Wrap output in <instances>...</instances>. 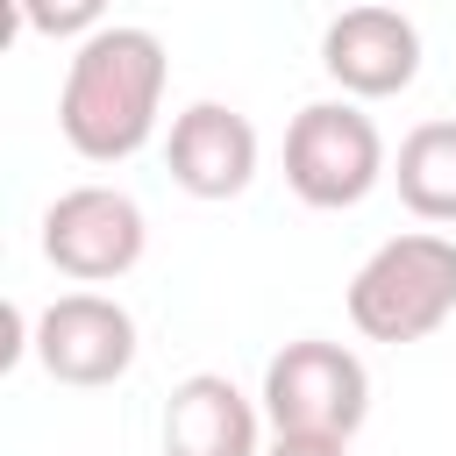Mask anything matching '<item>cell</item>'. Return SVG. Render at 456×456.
<instances>
[{"instance_id": "cell-7", "label": "cell", "mask_w": 456, "mask_h": 456, "mask_svg": "<svg viewBox=\"0 0 456 456\" xmlns=\"http://www.w3.org/2000/svg\"><path fill=\"white\" fill-rule=\"evenodd\" d=\"M321 64L349 100H392L420 71V28L399 7H378V0L342 7L321 36Z\"/></svg>"}, {"instance_id": "cell-11", "label": "cell", "mask_w": 456, "mask_h": 456, "mask_svg": "<svg viewBox=\"0 0 456 456\" xmlns=\"http://www.w3.org/2000/svg\"><path fill=\"white\" fill-rule=\"evenodd\" d=\"M21 28L28 36H50V43H86L93 28H107V0H14Z\"/></svg>"}, {"instance_id": "cell-5", "label": "cell", "mask_w": 456, "mask_h": 456, "mask_svg": "<svg viewBox=\"0 0 456 456\" xmlns=\"http://www.w3.org/2000/svg\"><path fill=\"white\" fill-rule=\"evenodd\" d=\"M142 242H150V221L121 185H71L43 207V256L78 285L128 278L142 264Z\"/></svg>"}, {"instance_id": "cell-9", "label": "cell", "mask_w": 456, "mask_h": 456, "mask_svg": "<svg viewBox=\"0 0 456 456\" xmlns=\"http://www.w3.org/2000/svg\"><path fill=\"white\" fill-rule=\"evenodd\" d=\"M164 456H264L256 449V399L221 370L178 378L164 399Z\"/></svg>"}, {"instance_id": "cell-6", "label": "cell", "mask_w": 456, "mask_h": 456, "mask_svg": "<svg viewBox=\"0 0 456 456\" xmlns=\"http://www.w3.org/2000/svg\"><path fill=\"white\" fill-rule=\"evenodd\" d=\"M36 363L57 378V385H114L128 363H135V321L121 299L107 292H64L36 314Z\"/></svg>"}, {"instance_id": "cell-3", "label": "cell", "mask_w": 456, "mask_h": 456, "mask_svg": "<svg viewBox=\"0 0 456 456\" xmlns=\"http://www.w3.org/2000/svg\"><path fill=\"white\" fill-rule=\"evenodd\" d=\"M385 178V135L356 100H314L292 114L285 128V185L292 200L342 214L356 200H370V185Z\"/></svg>"}, {"instance_id": "cell-8", "label": "cell", "mask_w": 456, "mask_h": 456, "mask_svg": "<svg viewBox=\"0 0 456 456\" xmlns=\"http://www.w3.org/2000/svg\"><path fill=\"white\" fill-rule=\"evenodd\" d=\"M164 164H171L178 192H192V200H235L256 178V128H249V114H235L221 100H192L171 121Z\"/></svg>"}, {"instance_id": "cell-10", "label": "cell", "mask_w": 456, "mask_h": 456, "mask_svg": "<svg viewBox=\"0 0 456 456\" xmlns=\"http://www.w3.org/2000/svg\"><path fill=\"white\" fill-rule=\"evenodd\" d=\"M392 185L406 200V214L456 228V121H420L406 128L399 157H392Z\"/></svg>"}, {"instance_id": "cell-12", "label": "cell", "mask_w": 456, "mask_h": 456, "mask_svg": "<svg viewBox=\"0 0 456 456\" xmlns=\"http://www.w3.org/2000/svg\"><path fill=\"white\" fill-rule=\"evenodd\" d=\"M264 456H349V442L342 435H278Z\"/></svg>"}, {"instance_id": "cell-2", "label": "cell", "mask_w": 456, "mask_h": 456, "mask_svg": "<svg viewBox=\"0 0 456 456\" xmlns=\"http://www.w3.org/2000/svg\"><path fill=\"white\" fill-rule=\"evenodd\" d=\"M456 314V242L435 228H406L363 256L349 278V321L363 342H420Z\"/></svg>"}, {"instance_id": "cell-4", "label": "cell", "mask_w": 456, "mask_h": 456, "mask_svg": "<svg viewBox=\"0 0 456 456\" xmlns=\"http://www.w3.org/2000/svg\"><path fill=\"white\" fill-rule=\"evenodd\" d=\"M264 413L278 435H356L370 413V370L328 335H299L264 363Z\"/></svg>"}, {"instance_id": "cell-1", "label": "cell", "mask_w": 456, "mask_h": 456, "mask_svg": "<svg viewBox=\"0 0 456 456\" xmlns=\"http://www.w3.org/2000/svg\"><path fill=\"white\" fill-rule=\"evenodd\" d=\"M164 78H171V57H164L157 28H135V21L93 28L64 64V93H57L64 142L86 164H128L157 135Z\"/></svg>"}]
</instances>
